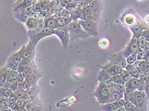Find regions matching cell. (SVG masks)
<instances>
[{"mask_svg": "<svg viewBox=\"0 0 149 111\" xmlns=\"http://www.w3.org/2000/svg\"><path fill=\"white\" fill-rule=\"evenodd\" d=\"M124 99L130 101L138 109L139 111L147 110L148 98L144 91L136 90L131 93H124Z\"/></svg>", "mask_w": 149, "mask_h": 111, "instance_id": "cell-1", "label": "cell"}, {"mask_svg": "<svg viewBox=\"0 0 149 111\" xmlns=\"http://www.w3.org/2000/svg\"><path fill=\"white\" fill-rule=\"evenodd\" d=\"M66 28L69 31L70 41H74L79 39H86L89 37V34L84 31L78 21L71 22L66 26Z\"/></svg>", "mask_w": 149, "mask_h": 111, "instance_id": "cell-2", "label": "cell"}, {"mask_svg": "<svg viewBox=\"0 0 149 111\" xmlns=\"http://www.w3.org/2000/svg\"><path fill=\"white\" fill-rule=\"evenodd\" d=\"M93 95L96 99L97 102L101 104L108 103L110 97V89L109 86L99 82Z\"/></svg>", "mask_w": 149, "mask_h": 111, "instance_id": "cell-3", "label": "cell"}, {"mask_svg": "<svg viewBox=\"0 0 149 111\" xmlns=\"http://www.w3.org/2000/svg\"><path fill=\"white\" fill-rule=\"evenodd\" d=\"M54 31H55V29L49 28H44L40 31H36L34 29L29 30L28 35L29 40L38 44V43L42 39L54 35Z\"/></svg>", "mask_w": 149, "mask_h": 111, "instance_id": "cell-4", "label": "cell"}, {"mask_svg": "<svg viewBox=\"0 0 149 111\" xmlns=\"http://www.w3.org/2000/svg\"><path fill=\"white\" fill-rule=\"evenodd\" d=\"M24 48L25 46H22L17 52L13 53L10 56L5 65L7 68L11 70H17L19 63L21 62V60L22 59V55Z\"/></svg>", "mask_w": 149, "mask_h": 111, "instance_id": "cell-5", "label": "cell"}, {"mask_svg": "<svg viewBox=\"0 0 149 111\" xmlns=\"http://www.w3.org/2000/svg\"><path fill=\"white\" fill-rule=\"evenodd\" d=\"M78 22L82 26L89 36L96 37L98 35V23L97 22L94 21H83L78 20Z\"/></svg>", "mask_w": 149, "mask_h": 111, "instance_id": "cell-6", "label": "cell"}, {"mask_svg": "<svg viewBox=\"0 0 149 111\" xmlns=\"http://www.w3.org/2000/svg\"><path fill=\"white\" fill-rule=\"evenodd\" d=\"M109 87L110 89V97L108 102H115L121 98H124V86L123 85L113 83Z\"/></svg>", "mask_w": 149, "mask_h": 111, "instance_id": "cell-7", "label": "cell"}, {"mask_svg": "<svg viewBox=\"0 0 149 111\" xmlns=\"http://www.w3.org/2000/svg\"><path fill=\"white\" fill-rule=\"evenodd\" d=\"M54 35H56L58 37L61 42L62 43V46L63 47V48L65 50L67 48L69 42L70 41V33H69V31H68V29L66 28V27H64V28H57L55 29V31H54Z\"/></svg>", "mask_w": 149, "mask_h": 111, "instance_id": "cell-8", "label": "cell"}, {"mask_svg": "<svg viewBox=\"0 0 149 111\" xmlns=\"http://www.w3.org/2000/svg\"><path fill=\"white\" fill-rule=\"evenodd\" d=\"M139 48L138 43V38L136 37L133 36L132 38L130 39V41H129L127 45L126 46L123 51H122V53H123V56L126 58L129 55L131 54H133L134 53H136Z\"/></svg>", "mask_w": 149, "mask_h": 111, "instance_id": "cell-9", "label": "cell"}, {"mask_svg": "<svg viewBox=\"0 0 149 111\" xmlns=\"http://www.w3.org/2000/svg\"><path fill=\"white\" fill-rule=\"evenodd\" d=\"M36 45V43L29 40L28 45L25 46L24 50L22 59L33 60L35 56V49Z\"/></svg>", "mask_w": 149, "mask_h": 111, "instance_id": "cell-10", "label": "cell"}, {"mask_svg": "<svg viewBox=\"0 0 149 111\" xmlns=\"http://www.w3.org/2000/svg\"><path fill=\"white\" fill-rule=\"evenodd\" d=\"M110 62L117 65H119L122 68L125 69L127 65L126 59L123 56L122 52H118L113 55H111L109 58Z\"/></svg>", "mask_w": 149, "mask_h": 111, "instance_id": "cell-11", "label": "cell"}, {"mask_svg": "<svg viewBox=\"0 0 149 111\" xmlns=\"http://www.w3.org/2000/svg\"><path fill=\"white\" fill-rule=\"evenodd\" d=\"M132 33L133 34V36L138 38L139 37L142 36V32L145 29H148L147 25H145L143 22H137L132 26L129 27Z\"/></svg>", "mask_w": 149, "mask_h": 111, "instance_id": "cell-12", "label": "cell"}, {"mask_svg": "<svg viewBox=\"0 0 149 111\" xmlns=\"http://www.w3.org/2000/svg\"><path fill=\"white\" fill-rule=\"evenodd\" d=\"M100 67L102 69L105 70L107 73L109 74L111 76L115 74H120L124 69L119 65L113 64V63L111 62H109L108 64H106L103 66H100Z\"/></svg>", "mask_w": 149, "mask_h": 111, "instance_id": "cell-13", "label": "cell"}, {"mask_svg": "<svg viewBox=\"0 0 149 111\" xmlns=\"http://www.w3.org/2000/svg\"><path fill=\"white\" fill-rule=\"evenodd\" d=\"M97 80L99 82L102 83L105 85L110 86L111 84H113L112 77L109 74L107 73L105 70L101 69L97 76Z\"/></svg>", "mask_w": 149, "mask_h": 111, "instance_id": "cell-14", "label": "cell"}, {"mask_svg": "<svg viewBox=\"0 0 149 111\" xmlns=\"http://www.w3.org/2000/svg\"><path fill=\"white\" fill-rule=\"evenodd\" d=\"M139 83V79L131 78L124 84V93H131L137 90Z\"/></svg>", "mask_w": 149, "mask_h": 111, "instance_id": "cell-15", "label": "cell"}, {"mask_svg": "<svg viewBox=\"0 0 149 111\" xmlns=\"http://www.w3.org/2000/svg\"><path fill=\"white\" fill-rule=\"evenodd\" d=\"M88 6H89V7L91 10V11L93 12V15L94 17L96 18V21H98L101 12V1L100 0H93Z\"/></svg>", "mask_w": 149, "mask_h": 111, "instance_id": "cell-16", "label": "cell"}, {"mask_svg": "<svg viewBox=\"0 0 149 111\" xmlns=\"http://www.w3.org/2000/svg\"><path fill=\"white\" fill-rule=\"evenodd\" d=\"M79 19L83 20V21H94L97 22L96 18L94 17L93 13L91 11L89 6L82 8V12H81V15Z\"/></svg>", "mask_w": 149, "mask_h": 111, "instance_id": "cell-17", "label": "cell"}, {"mask_svg": "<svg viewBox=\"0 0 149 111\" xmlns=\"http://www.w3.org/2000/svg\"><path fill=\"white\" fill-rule=\"evenodd\" d=\"M134 64L140 70L141 74L149 75V62L147 60H136Z\"/></svg>", "mask_w": 149, "mask_h": 111, "instance_id": "cell-18", "label": "cell"}, {"mask_svg": "<svg viewBox=\"0 0 149 111\" xmlns=\"http://www.w3.org/2000/svg\"><path fill=\"white\" fill-rule=\"evenodd\" d=\"M10 69L6 66L0 69V87H5L8 85V78Z\"/></svg>", "mask_w": 149, "mask_h": 111, "instance_id": "cell-19", "label": "cell"}, {"mask_svg": "<svg viewBox=\"0 0 149 111\" xmlns=\"http://www.w3.org/2000/svg\"><path fill=\"white\" fill-rule=\"evenodd\" d=\"M125 69L127 70V71L130 73L132 78L138 79L140 78V76L141 75L140 70L134 64H127L126 67H125Z\"/></svg>", "mask_w": 149, "mask_h": 111, "instance_id": "cell-20", "label": "cell"}, {"mask_svg": "<svg viewBox=\"0 0 149 111\" xmlns=\"http://www.w3.org/2000/svg\"><path fill=\"white\" fill-rule=\"evenodd\" d=\"M43 20L45 28H52L54 29H57L56 18L54 17V16L49 15L45 17H43Z\"/></svg>", "mask_w": 149, "mask_h": 111, "instance_id": "cell-21", "label": "cell"}, {"mask_svg": "<svg viewBox=\"0 0 149 111\" xmlns=\"http://www.w3.org/2000/svg\"><path fill=\"white\" fill-rule=\"evenodd\" d=\"M81 12H82V8L77 4L76 7L70 12V17L72 19V21H78V20H79Z\"/></svg>", "mask_w": 149, "mask_h": 111, "instance_id": "cell-22", "label": "cell"}, {"mask_svg": "<svg viewBox=\"0 0 149 111\" xmlns=\"http://www.w3.org/2000/svg\"><path fill=\"white\" fill-rule=\"evenodd\" d=\"M13 93H14L15 95L17 97L18 99H22L28 101H31V98H30V97L28 94V91H26L24 90H23L22 88H21V89L15 90V92H13Z\"/></svg>", "mask_w": 149, "mask_h": 111, "instance_id": "cell-23", "label": "cell"}, {"mask_svg": "<svg viewBox=\"0 0 149 111\" xmlns=\"http://www.w3.org/2000/svg\"><path fill=\"white\" fill-rule=\"evenodd\" d=\"M32 61H33V60H29V59H22L21 60V62H20L19 64L17 72L19 73L24 72V70L29 67V65H30V63H31Z\"/></svg>", "mask_w": 149, "mask_h": 111, "instance_id": "cell-24", "label": "cell"}, {"mask_svg": "<svg viewBox=\"0 0 149 111\" xmlns=\"http://www.w3.org/2000/svg\"><path fill=\"white\" fill-rule=\"evenodd\" d=\"M18 74L19 72L17 70L10 69L8 78V85H11V84H13L17 81Z\"/></svg>", "mask_w": 149, "mask_h": 111, "instance_id": "cell-25", "label": "cell"}, {"mask_svg": "<svg viewBox=\"0 0 149 111\" xmlns=\"http://www.w3.org/2000/svg\"><path fill=\"white\" fill-rule=\"evenodd\" d=\"M118 109L117 103L115 102H108L104 104H102L101 106V109L105 111H116Z\"/></svg>", "mask_w": 149, "mask_h": 111, "instance_id": "cell-26", "label": "cell"}, {"mask_svg": "<svg viewBox=\"0 0 149 111\" xmlns=\"http://www.w3.org/2000/svg\"><path fill=\"white\" fill-rule=\"evenodd\" d=\"M40 77V73L38 72L35 71L34 73L31 74L26 76L25 79L27 81H28L31 84L32 86H35V85H36L37 81H38V80Z\"/></svg>", "mask_w": 149, "mask_h": 111, "instance_id": "cell-27", "label": "cell"}, {"mask_svg": "<svg viewBox=\"0 0 149 111\" xmlns=\"http://www.w3.org/2000/svg\"><path fill=\"white\" fill-rule=\"evenodd\" d=\"M56 21L57 28H60L67 26L71 22H72V20L71 18L66 19L63 17H58L56 18Z\"/></svg>", "mask_w": 149, "mask_h": 111, "instance_id": "cell-28", "label": "cell"}, {"mask_svg": "<svg viewBox=\"0 0 149 111\" xmlns=\"http://www.w3.org/2000/svg\"><path fill=\"white\" fill-rule=\"evenodd\" d=\"M138 43L139 48L143 50L144 52H147L148 49V41H147L143 36H140L138 38Z\"/></svg>", "mask_w": 149, "mask_h": 111, "instance_id": "cell-29", "label": "cell"}, {"mask_svg": "<svg viewBox=\"0 0 149 111\" xmlns=\"http://www.w3.org/2000/svg\"><path fill=\"white\" fill-rule=\"evenodd\" d=\"M38 20L35 19L31 16H29L28 18V19L26 20V21L25 22V25L26 26V28H28L29 30H31L34 29L36 26V23Z\"/></svg>", "mask_w": 149, "mask_h": 111, "instance_id": "cell-30", "label": "cell"}, {"mask_svg": "<svg viewBox=\"0 0 149 111\" xmlns=\"http://www.w3.org/2000/svg\"><path fill=\"white\" fill-rule=\"evenodd\" d=\"M8 98L0 97V110H10Z\"/></svg>", "mask_w": 149, "mask_h": 111, "instance_id": "cell-31", "label": "cell"}, {"mask_svg": "<svg viewBox=\"0 0 149 111\" xmlns=\"http://www.w3.org/2000/svg\"><path fill=\"white\" fill-rule=\"evenodd\" d=\"M12 91L6 87H0V97H5V98H8L12 95H13Z\"/></svg>", "mask_w": 149, "mask_h": 111, "instance_id": "cell-32", "label": "cell"}, {"mask_svg": "<svg viewBox=\"0 0 149 111\" xmlns=\"http://www.w3.org/2000/svg\"><path fill=\"white\" fill-rule=\"evenodd\" d=\"M26 109L28 111H38L42 110L41 109V107L37 105L35 103L33 102L32 101H29L26 103Z\"/></svg>", "mask_w": 149, "mask_h": 111, "instance_id": "cell-33", "label": "cell"}, {"mask_svg": "<svg viewBox=\"0 0 149 111\" xmlns=\"http://www.w3.org/2000/svg\"><path fill=\"white\" fill-rule=\"evenodd\" d=\"M55 18H58V17H63V18H66V19H70V12L66 10V8H64L63 10L61 12L56 13V14L53 15Z\"/></svg>", "mask_w": 149, "mask_h": 111, "instance_id": "cell-34", "label": "cell"}, {"mask_svg": "<svg viewBox=\"0 0 149 111\" xmlns=\"http://www.w3.org/2000/svg\"><path fill=\"white\" fill-rule=\"evenodd\" d=\"M35 71H36L35 64V62H34V60H33L31 63H30V65H29V67L22 73H23L24 76L25 78H26V76L31 74L34 73Z\"/></svg>", "mask_w": 149, "mask_h": 111, "instance_id": "cell-35", "label": "cell"}, {"mask_svg": "<svg viewBox=\"0 0 149 111\" xmlns=\"http://www.w3.org/2000/svg\"><path fill=\"white\" fill-rule=\"evenodd\" d=\"M124 22L126 23L128 27H130L136 23V19L134 16L127 15L126 17H125V18L124 19Z\"/></svg>", "mask_w": 149, "mask_h": 111, "instance_id": "cell-36", "label": "cell"}, {"mask_svg": "<svg viewBox=\"0 0 149 111\" xmlns=\"http://www.w3.org/2000/svg\"><path fill=\"white\" fill-rule=\"evenodd\" d=\"M29 101L26 100L25 99H17L16 101V104L17 105L19 111V110H26V103H28Z\"/></svg>", "mask_w": 149, "mask_h": 111, "instance_id": "cell-37", "label": "cell"}, {"mask_svg": "<svg viewBox=\"0 0 149 111\" xmlns=\"http://www.w3.org/2000/svg\"><path fill=\"white\" fill-rule=\"evenodd\" d=\"M124 107L126 111H139L138 109L130 101L125 100Z\"/></svg>", "mask_w": 149, "mask_h": 111, "instance_id": "cell-38", "label": "cell"}, {"mask_svg": "<svg viewBox=\"0 0 149 111\" xmlns=\"http://www.w3.org/2000/svg\"><path fill=\"white\" fill-rule=\"evenodd\" d=\"M111 77H112L113 83L117 84V85H123L124 86V83L123 79V78H122L120 74H115Z\"/></svg>", "mask_w": 149, "mask_h": 111, "instance_id": "cell-39", "label": "cell"}, {"mask_svg": "<svg viewBox=\"0 0 149 111\" xmlns=\"http://www.w3.org/2000/svg\"><path fill=\"white\" fill-rule=\"evenodd\" d=\"M126 59L127 64H134L137 60V52L129 55Z\"/></svg>", "mask_w": 149, "mask_h": 111, "instance_id": "cell-40", "label": "cell"}, {"mask_svg": "<svg viewBox=\"0 0 149 111\" xmlns=\"http://www.w3.org/2000/svg\"><path fill=\"white\" fill-rule=\"evenodd\" d=\"M120 75L122 76V78H123V81H124V84L126 83L128 81L132 78L130 74V73H129L127 71V70H126L125 69H124L123 71L121 72Z\"/></svg>", "mask_w": 149, "mask_h": 111, "instance_id": "cell-41", "label": "cell"}, {"mask_svg": "<svg viewBox=\"0 0 149 111\" xmlns=\"http://www.w3.org/2000/svg\"><path fill=\"white\" fill-rule=\"evenodd\" d=\"M32 87V85L26 79L23 81L22 83V88L26 91H28Z\"/></svg>", "mask_w": 149, "mask_h": 111, "instance_id": "cell-42", "label": "cell"}, {"mask_svg": "<svg viewBox=\"0 0 149 111\" xmlns=\"http://www.w3.org/2000/svg\"><path fill=\"white\" fill-rule=\"evenodd\" d=\"M93 1V0H80V1L77 3V4L79 5L81 8H84L89 5Z\"/></svg>", "mask_w": 149, "mask_h": 111, "instance_id": "cell-43", "label": "cell"}, {"mask_svg": "<svg viewBox=\"0 0 149 111\" xmlns=\"http://www.w3.org/2000/svg\"><path fill=\"white\" fill-rule=\"evenodd\" d=\"M145 87H146V83H145L143 81L139 79V83L138 86V91H145Z\"/></svg>", "mask_w": 149, "mask_h": 111, "instance_id": "cell-44", "label": "cell"}, {"mask_svg": "<svg viewBox=\"0 0 149 111\" xmlns=\"http://www.w3.org/2000/svg\"><path fill=\"white\" fill-rule=\"evenodd\" d=\"M145 55V52L143 51L140 49L138 50L137 52V60H144Z\"/></svg>", "mask_w": 149, "mask_h": 111, "instance_id": "cell-45", "label": "cell"}, {"mask_svg": "<svg viewBox=\"0 0 149 111\" xmlns=\"http://www.w3.org/2000/svg\"><path fill=\"white\" fill-rule=\"evenodd\" d=\"M143 38L147 40V41H149V28L147 29H145L142 32V36Z\"/></svg>", "mask_w": 149, "mask_h": 111, "instance_id": "cell-46", "label": "cell"}, {"mask_svg": "<svg viewBox=\"0 0 149 111\" xmlns=\"http://www.w3.org/2000/svg\"><path fill=\"white\" fill-rule=\"evenodd\" d=\"M17 99L18 98L15 95V94H13V95H12V96H10L8 98L9 103L11 104V103H15L17 101Z\"/></svg>", "mask_w": 149, "mask_h": 111, "instance_id": "cell-47", "label": "cell"}, {"mask_svg": "<svg viewBox=\"0 0 149 111\" xmlns=\"http://www.w3.org/2000/svg\"><path fill=\"white\" fill-rule=\"evenodd\" d=\"M9 108H10V110H15V111L19 110L17 105V104H16V102L15 103L10 104Z\"/></svg>", "mask_w": 149, "mask_h": 111, "instance_id": "cell-48", "label": "cell"}, {"mask_svg": "<svg viewBox=\"0 0 149 111\" xmlns=\"http://www.w3.org/2000/svg\"><path fill=\"white\" fill-rule=\"evenodd\" d=\"M144 92L145 94H146V96L148 98V99H149V84H147L146 85V87H145Z\"/></svg>", "mask_w": 149, "mask_h": 111, "instance_id": "cell-49", "label": "cell"}, {"mask_svg": "<svg viewBox=\"0 0 149 111\" xmlns=\"http://www.w3.org/2000/svg\"><path fill=\"white\" fill-rule=\"evenodd\" d=\"M144 60H147L149 62V50H148L147 52H145V58Z\"/></svg>", "mask_w": 149, "mask_h": 111, "instance_id": "cell-50", "label": "cell"}, {"mask_svg": "<svg viewBox=\"0 0 149 111\" xmlns=\"http://www.w3.org/2000/svg\"><path fill=\"white\" fill-rule=\"evenodd\" d=\"M148 49H149V41H148Z\"/></svg>", "mask_w": 149, "mask_h": 111, "instance_id": "cell-51", "label": "cell"}]
</instances>
